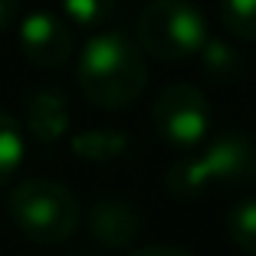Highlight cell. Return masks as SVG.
Masks as SVG:
<instances>
[{"label":"cell","instance_id":"1","mask_svg":"<svg viewBox=\"0 0 256 256\" xmlns=\"http://www.w3.org/2000/svg\"><path fill=\"white\" fill-rule=\"evenodd\" d=\"M76 82L96 108H128L148 86L142 46L122 30H102L82 46Z\"/></svg>","mask_w":256,"mask_h":256},{"label":"cell","instance_id":"2","mask_svg":"<svg viewBox=\"0 0 256 256\" xmlns=\"http://www.w3.org/2000/svg\"><path fill=\"white\" fill-rule=\"evenodd\" d=\"M256 184V138L246 132H224L204 138L164 174V190L178 200H197L214 188Z\"/></svg>","mask_w":256,"mask_h":256},{"label":"cell","instance_id":"3","mask_svg":"<svg viewBox=\"0 0 256 256\" xmlns=\"http://www.w3.org/2000/svg\"><path fill=\"white\" fill-rule=\"evenodd\" d=\"M7 210L16 230L40 246L66 243L82 220V207L72 190L60 181H46V178H30V181L16 184L7 197Z\"/></svg>","mask_w":256,"mask_h":256},{"label":"cell","instance_id":"4","mask_svg":"<svg viewBox=\"0 0 256 256\" xmlns=\"http://www.w3.org/2000/svg\"><path fill=\"white\" fill-rule=\"evenodd\" d=\"M138 40L148 56L164 62H181L197 56L207 40V20L190 0H151L138 14Z\"/></svg>","mask_w":256,"mask_h":256},{"label":"cell","instance_id":"5","mask_svg":"<svg viewBox=\"0 0 256 256\" xmlns=\"http://www.w3.org/2000/svg\"><path fill=\"white\" fill-rule=\"evenodd\" d=\"M151 125L164 144L190 151L210 132V102L197 86L171 82L151 102Z\"/></svg>","mask_w":256,"mask_h":256},{"label":"cell","instance_id":"6","mask_svg":"<svg viewBox=\"0 0 256 256\" xmlns=\"http://www.w3.org/2000/svg\"><path fill=\"white\" fill-rule=\"evenodd\" d=\"M20 53L26 56V62H33L36 69H60L72 56V26L66 16L53 14V10H33L20 20Z\"/></svg>","mask_w":256,"mask_h":256},{"label":"cell","instance_id":"7","mask_svg":"<svg viewBox=\"0 0 256 256\" xmlns=\"http://www.w3.org/2000/svg\"><path fill=\"white\" fill-rule=\"evenodd\" d=\"M89 234L96 236L102 246L108 250H125L138 240L144 226V214L138 204L125 200V197H98L89 207Z\"/></svg>","mask_w":256,"mask_h":256},{"label":"cell","instance_id":"8","mask_svg":"<svg viewBox=\"0 0 256 256\" xmlns=\"http://www.w3.org/2000/svg\"><path fill=\"white\" fill-rule=\"evenodd\" d=\"M26 132L40 144H60L69 132V98L60 89H36L26 98Z\"/></svg>","mask_w":256,"mask_h":256},{"label":"cell","instance_id":"9","mask_svg":"<svg viewBox=\"0 0 256 256\" xmlns=\"http://www.w3.org/2000/svg\"><path fill=\"white\" fill-rule=\"evenodd\" d=\"M76 158L92 161V164H106V161H115L128 151V135L118 132V128H89V132H79L69 142Z\"/></svg>","mask_w":256,"mask_h":256},{"label":"cell","instance_id":"10","mask_svg":"<svg viewBox=\"0 0 256 256\" xmlns=\"http://www.w3.org/2000/svg\"><path fill=\"white\" fill-rule=\"evenodd\" d=\"M197 56H200V66L204 72L210 76L214 82H236L243 72H246V60L240 56V50L230 43H224V40H204V46L197 50Z\"/></svg>","mask_w":256,"mask_h":256},{"label":"cell","instance_id":"11","mask_svg":"<svg viewBox=\"0 0 256 256\" xmlns=\"http://www.w3.org/2000/svg\"><path fill=\"white\" fill-rule=\"evenodd\" d=\"M26 158V135L10 112H0V184H7Z\"/></svg>","mask_w":256,"mask_h":256},{"label":"cell","instance_id":"12","mask_svg":"<svg viewBox=\"0 0 256 256\" xmlns=\"http://www.w3.org/2000/svg\"><path fill=\"white\" fill-rule=\"evenodd\" d=\"M224 230L234 240V246H240L243 253L256 256V197H243V200H236L226 210Z\"/></svg>","mask_w":256,"mask_h":256},{"label":"cell","instance_id":"13","mask_svg":"<svg viewBox=\"0 0 256 256\" xmlns=\"http://www.w3.org/2000/svg\"><path fill=\"white\" fill-rule=\"evenodd\" d=\"M62 16L69 26H82V30H102L115 16L118 0H60Z\"/></svg>","mask_w":256,"mask_h":256},{"label":"cell","instance_id":"14","mask_svg":"<svg viewBox=\"0 0 256 256\" xmlns=\"http://www.w3.org/2000/svg\"><path fill=\"white\" fill-rule=\"evenodd\" d=\"M220 23L230 36L256 43V0H220Z\"/></svg>","mask_w":256,"mask_h":256},{"label":"cell","instance_id":"15","mask_svg":"<svg viewBox=\"0 0 256 256\" xmlns=\"http://www.w3.org/2000/svg\"><path fill=\"white\" fill-rule=\"evenodd\" d=\"M128 256H194L188 246H168V243H154V246H142L132 250Z\"/></svg>","mask_w":256,"mask_h":256},{"label":"cell","instance_id":"16","mask_svg":"<svg viewBox=\"0 0 256 256\" xmlns=\"http://www.w3.org/2000/svg\"><path fill=\"white\" fill-rule=\"evenodd\" d=\"M16 14H20V0H0V33L16 20Z\"/></svg>","mask_w":256,"mask_h":256},{"label":"cell","instance_id":"17","mask_svg":"<svg viewBox=\"0 0 256 256\" xmlns=\"http://www.w3.org/2000/svg\"><path fill=\"white\" fill-rule=\"evenodd\" d=\"M66 256H92V253H66Z\"/></svg>","mask_w":256,"mask_h":256}]
</instances>
